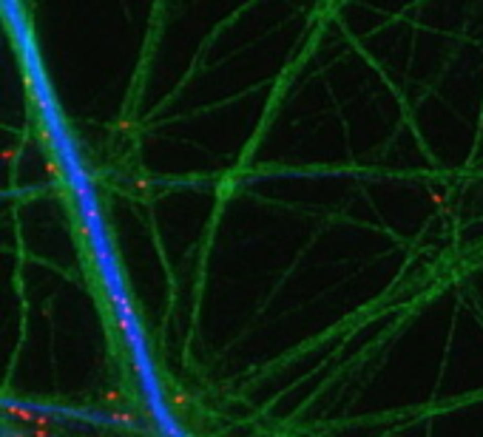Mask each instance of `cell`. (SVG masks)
<instances>
[{
  "label": "cell",
  "instance_id": "obj_6",
  "mask_svg": "<svg viewBox=\"0 0 483 437\" xmlns=\"http://www.w3.org/2000/svg\"><path fill=\"white\" fill-rule=\"evenodd\" d=\"M9 437H23V434H15V431H9Z\"/></svg>",
  "mask_w": 483,
  "mask_h": 437
},
{
  "label": "cell",
  "instance_id": "obj_1",
  "mask_svg": "<svg viewBox=\"0 0 483 437\" xmlns=\"http://www.w3.org/2000/svg\"><path fill=\"white\" fill-rule=\"evenodd\" d=\"M6 415L15 417V420H29V423H37V417H40V412H34L31 406H20V403H6Z\"/></svg>",
  "mask_w": 483,
  "mask_h": 437
},
{
  "label": "cell",
  "instance_id": "obj_5",
  "mask_svg": "<svg viewBox=\"0 0 483 437\" xmlns=\"http://www.w3.org/2000/svg\"><path fill=\"white\" fill-rule=\"evenodd\" d=\"M46 171H49L51 176H60V165H57V162H49V165H46Z\"/></svg>",
  "mask_w": 483,
  "mask_h": 437
},
{
  "label": "cell",
  "instance_id": "obj_2",
  "mask_svg": "<svg viewBox=\"0 0 483 437\" xmlns=\"http://www.w3.org/2000/svg\"><path fill=\"white\" fill-rule=\"evenodd\" d=\"M111 420L120 423V426H134V423H137V417L131 415V412H111Z\"/></svg>",
  "mask_w": 483,
  "mask_h": 437
},
{
  "label": "cell",
  "instance_id": "obj_3",
  "mask_svg": "<svg viewBox=\"0 0 483 437\" xmlns=\"http://www.w3.org/2000/svg\"><path fill=\"white\" fill-rule=\"evenodd\" d=\"M120 401H123V394L117 392V389H114V392H105V394H102V403H114V406H117Z\"/></svg>",
  "mask_w": 483,
  "mask_h": 437
},
{
  "label": "cell",
  "instance_id": "obj_4",
  "mask_svg": "<svg viewBox=\"0 0 483 437\" xmlns=\"http://www.w3.org/2000/svg\"><path fill=\"white\" fill-rule=\"evenodd\" d=\"M171 401H173V406H188V403H191V398H188L185 392H176Z\"/></svg>",
  "mask_w": 483,
  "mask_h": 437
}]
</instances>
